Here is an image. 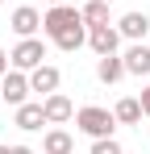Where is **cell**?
Listing matches in <instances>:
<instances>
[{
    "label": "cell",
    "instance_id": "cell-1",
    "mask_svg": "<svg viewBox=\"0 0 150 154\" xmlns=\"http://www.w3.org/2000/svg\"><path fill=\"white\" fill-rule=\"evenodd\" d=\"M75 125L83 129L88 137H113V129H117V117H113L108 108H96V104H88V108H79V112H75Z\"/></svg>",
    "mask_w": 150,
    "mask_h": 154
},
{
    "label": "cell",
    "instance_id": "cell-2",
    "mask_svg": "<svg viewBox=\"0 0 150 154\" xmlns=\"http://www.w3.org/2000/svg\"><path fill=\"white\" fill-rule=\"evenodd\" d=\"M75 25H83V17H79V8H71V4H50V13L42 17V29H46L50 38H58V33H67Z\"/></svg>",
    "mask_w": 150,
    "mask_h": 154
},
{
    "label": "cell",
    "instance_id": "cell-3",
    "mask_svg": "<svg viewBox=\"0 0 150 154\" xmlns=\"http://www.w3.org/2000/svg\"><path fill=\"white\" fill-rule=\"evenodd\" d=\"M42 58H46V46H42L38 38H21L17 50L8 54V63H13L17 71H33V67H42Z\"/></svg>",
    "mask_w": 150,
    "mask_h": 154
},
{
    "label": "cell",
    "instance_id": "cell-4",
    "mask_svg": "<svg viewBox=\"0 0 150 154\" xmlns=\"http://www.w3.org/2000/svg\"><path fill=\"white\" fill-rule=\"evenodd\" d=\"M25 96H29V75H21V71H4V75H0V100L25 104Z\"/></svg>",
    "mask_w": 150,
    "mask_h": 154
},
{
    "label": "cell",
    "instance_id": "cell-5",
    "mask_svg": "<svg viewBox=\"0 0 150 154\" xmlns=\"http://www.w3.org/2000/svg\"><path fill=\"white\" fill-rule=\"evenodd\" d=\"M42 112H46V125H63V121H71V117H75L71 100H67L63 92H50L46 100H42Z\"/></svg>",
    "mask_w": 150,
    "mask_h": 154
},
{
    "label": "cell",
    "instance_id": "cell-6",
    "mask_svg": "<svg viewBox=\"0 0 150 154\" xmlns=\"http://www.w3.org/2000/svg\"><path fill=\"white\" fill-rule=\"evenodd\" d=\"M88 46L96 54H117V46H121V33L113 25H92L88 29Z\"/></svg>",
    "mask_w": 150,
    "mask_h": 154
},
{
    "label": "cell",
    "instance_id": "cell-7",
    "mask_svg": "<svg viewBox=\"0 0 150 154\" xmlns=\"http://www.w3.org/2000/svg\"><path fill=\"white\" fill-rule=\"evenodd\" d=\"M8 25H13V33H21V38H33V33L42 29V13H38V8H29V4H21V8L13 13V21H8Z\"/></svg>",
    "mask_w": 150,
    "mask_h": 154
},
{
    "label": "cell",
    "instance_id": "cell-8",
    "mask_svg": "<svg viewBox=\"0 0 150 154\" xmlns=\"http://www.w3.org/2000/svg\"><path fill=\"white\" fill-rule=\"evenodd\" d=\"M58 67H33V75H29V92H42V96H50V92H58Z\"/></svg>",
    "mask_w": 150,
    "mask_h": 154
},
{
    "label": "cell",
    "instance_id": "cell-9",
    "mask_svg": "<svg viewBox=\"0 0 150 154\" xmlns=\"http://www.w3.org/2000/svg\"><path fill=\"white\" fill-rule=\"evenodd\" d=\"M121 58H125V71H129V75H150V46L133 42Z\"/></svg>",
    "mask_w": 150,
    "mask_h": 154
},
{
    "label": "cell",
    "instance_id": "cell-10",
    "mask_svg": "<svg viewBox=\"0 0 150 154\" xmlns=\"http://www.w3.org/2000/svg\"><path fill=\"white\" fill-rule=\"evenodd\" d=\"M150 29V17H142V13H125L121 21H117V33L121 38H129V42H142Z\"/></svg>",
    "mask_w": 150,
    "mask_h": 154
},
{
    "label": "cell",
    "instance_id": "cell-11",
    "mask_svg": "<svg viewBox=\"0 0 150 154\" xmlns=\"http://www.w3.org/2000/svg\"><path fill=\"white\" fill-rule=\"evenodd\" d=\"M96 75H100V83H117V79L125 75V58H117V54H100Z\"/></svg>",
    "mask_w": 150,
    "mask_h": 154
},
{
    "label": "cell",
    "instance_id": "cell-12",
    "mask_svg": "<svg viewBox=\"0 0 150 154\" xmlns=\"http://www.w3.org/2000/svg\"><path fill=\"white\" fill-rule=\"evenodd\" d=\"M42 125H46L42 104H17V129H42Z\"/></svg>",
    "mask_w": 150,
    "mask_h": 154
},
{
    "label": "cell",
    "instance_id": "cell-13",
    "mask_svg": "<svg viewBox=\"0 0 150 154\" xmlns=\"http://www.w3.org/2000/svg\"><path fill=\"white\" fill-rule=\"evenodd\" d=\"M42 150H46V154H71L75 142H71V133H67V129H50L46 137H42Z\"/></svg>",
    "mask_w": 150,
    "mask_h": 154
},
{
    "label": "cell",
    "instance_id": "cell-14",
    "mask_svg": "<svg viewBox=\"0 0 150 154\" xmlns=\"http://www.w3.org/2000/svg\"><path fill=\"white\" fill-rule=\"evenodd\" d=\"M79 17H83V25H108V0H88L83 8H79Z\"/></svg>",
    "mask_w": 150,
    "mask_h": 154
},
{
    "label": "cell",
    "instance_id": "cell-15",
    "mask_svg": "<svg viewBox=\"0 0 150 154\" xmlns=\"http://www.w3.org/2000/svg\"><path fill=\"white\" fill-rule=\"evenodd\" d=\"M113 117H117L121 125H138V121H142V104L133 100V96H125V100H117V108H113Z\"/></svg>",
    "mask_w": 150,
    "mask_h": 154
},
{
    "label": "cell",
    "instance_id": "cell-16",
    "mask_svg": "<svg viewBox=\"0 0 150 154\" xmlns=\"http://www.w3.org/2000/svg\"><path fill=\"white\" fill-rule=\"evenodd\" d=\"M50 42H54L58 50H79V46L88 42V29H83V25H75V29H67V33H58V38H50Z\"/></svg>",
    "mask_w": 150,
    "mask_h": 154
},
{
    "label": "cell",
    "instance_id": "cell-17",
    "mask_svg": "<svg viewBox=\"0 0 150 154\" xmlns=\"http://www.w3.org/2000/svg\"><path fill=\"white\" fill-rule=\"evenodd\" d=\"M92 154H121V146H117L113 137H96V142H92Z\"/></svg>",
    "mask_w": 150,
    "mask_h": 154
},
{
    "label": "cell",
    "instance_id": "cell-18",
    "mask_svg": "<svg viewBox=\"0 0 150 154\" xmlns=\"http://www.w3.org/2000/svg\"><path fill=\"white\" fill-rule=\"evenodd\" d=\"M138 104H142V117H150V88L142 92V100H138Z\"/></svg>",
    "mask_w": 150,
    "mask_h": 154
},
{
    "label": "cell",
    "instance_id": "cell-19",
    "mask_svg": "<svg viewBox=\"0 0 150 154\" xmlns=\"http://www.w3.org/2000/svg\"><path fill=\"white\" fill-rule=\"evenodd\" d=\"M8 154H33L29 146H8Z\"/></svg>",
    "mask_w": 150,
    "mask_h": 154
},
{
    "label": "cell",
    "instance_id": "cell-20",
    "mask_svg": "<svg viewBox=\"0 0 150 154\" xmlns=\"http://www.w3.org/2000/svg\"><path fill=\"white\" fill-rule=\"evenodd\" d=\"M4 71H8V54L0 50V75H4Z\"/></svg>",
    "mask_w": 150,
    "mask_h": 154
},
{
    "label": "cell",
    "instance_id": "cell-21",
    "mask_svg": "<svg viewBox=\"0 0 150 154\" xmlns=\"http://www.w3.org/2000/svg\"><path fill=\"white\" fill-rule=\"evenodd\" d=\"M50 4H67V0H50Z\"/></svg>",
    "mask_w": 150,
    "mask_h": 154
},
{
    "label": "cell",
    "instance_id": "cell-22",
    "mask_svg": "<svg viewBox=\"0 0 150 154\" xmlns=\"http://www.w3.org/2000/svg\"><path fill=\"white\" fill-rule=\"evenodd\" d=\"M0 154H8V146H0Z\"/></svg>",
    "mask_w": 150,
    "mask_h": 154
}]
</instances>
